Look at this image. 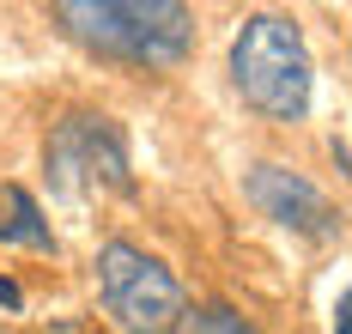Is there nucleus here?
<instances>
[{
	"mask_svg": "<svg viewBox=\"0 0 352 334\" xmlns=\"http://www.w3.org/2000/svg\"><path fill=\"white\" fill-rule=\"evenodd\" d=\"M334 334H352V286L340 292V304H334Z\"/></svg>",
	"mask_w": 352,
	"mask_h": 334,
	"instance_id": "obj_8",
	"label": "nucleus"
},
{
	"mask_svg": "<svg viewBox=\"0 0 352 334\" xmlns=\"http://www.w3.org/2000/svg\"><path fill=\"white\" fill-rule=\"evenodd\" d=\"M49 183L55 194H91V188H109V194H134V170H128V140L122 128L98 110H73L67 122H55L49 134Z\"/></svg>",
	"mask_w": 352,
	"mask_h": 334,
	"instance_id": "obj_4",
	"label": "nucleus"
},
{
	"mask_svg": "<svg viewBox=\"0 0 352 334\" xmlns=\"http://www.w3.org/2000/svg\"><path fill=\"white\" fill-rule=\"evenodd\" d=\"M243 194L255 201L261 219L285 225V231H298V237H316V243H334V237H340V213L328 207V194H322L310 177L285 170V164H255L243 177Z\"/></svg>",
	"mask_w": 352,
	"mask_h": 334,
	"instance_id": "obj_5",
	"label": "nucleus"
},
{
	"mask_svg": "<svg viewBox=\"0 0 352 334\" xmlns=\"http://www.w3.org/2000/svg\"><path fill=\"white\" fill-rule=\"evenodd\" d=\"M0 304H6V310H25V292H19V280H6V274H0Z\"/></svg>",
	"mask_w": 352,
	"mask_h": 334,
	"instance_id": "obj_9",
	"label": "nucleus"
},
{
	"mask_svg": "<svg viewBox=\"0 0 352 334\" xmlns=\"http://www.w3.org/2000/svg\"><path fill=\"white\" fill-rule=\"evenodd\" d=\"M98 292H104V310L128 334H170L188 316L176 274L146 249H134L128 237H109L98 249Z\"/></svg>",
	"mask_w": 352,
	"mask_h": 334,
	"instance_id": "obj_3",
	"label": "nucleus"
},
{
	"mask_svg": "<svg viewBox=\"0 0 352 334\" xmlns=\"http://www.w3.org/2000/svg\"><path fill=\"white\" fill-rule=\"evenodd\" d=\"M55 25L73 43L134 67H176L195 49V12L176 0H61Z\"/></svg>",
	"mask_w": 352,
	"mask_h": 334,
	"instance_id": "obj_1",
	"label": "nucleus"
},
{
	"mask_svg": "<svg viewBox=\"0 0 352 334\" xmlns=\"http://www.w3.org/2000/svg\"><path fill=\"white\" fill-rule=\"evenodd\" d=\"M231 85L243 91V104L267 122H304L310 115V49L304 31L285 19V12H249L231 37Z\"/></svg>",
	"mask_w": 352,
	"mask_h": 334,
	"instance_id": "obj_2",
	"label": "nucleus"
},
{
	"mask_svg": "<svg viewBox=\"0 0 352 334\" xmlns=\"http://www.w3.org/2000/svg\"><path fill=\"white\" fill-rule=\"evenodd\" d=\"M0 243H19V249H36V256H55V231L43 219L31 188L0 183Z\"/></svg>",
	"mask_w": 352,
	"mask_h": 334,
	"instance_id": "obj_6",
	"label": "nucleus"
},
{
	"mask_svg": "<svg viewBox=\"0 0 352 334\" xmlns=\"http://www.w3.org/2000/svg\"><path fill=\"white\" fill-rule=\"evenodd\" d=\"M334 164H340V170L352 177V146H346V140H334Z\"/></svg>",
	"mask_w": 352,
	"mask_h": 334,
	"instance_id": "obj_10",
	"label": "nucleus"
},
{
	"mask_svg": "<svg viewBox=\"0 0 352 334\" xmlns=\"http://www.w3.org/2000/svg\"><path fill=\"white\" fill-rule=\"evenodd\" d=\"M182 334H261V329H255V322H243L237 310H225V304H207V310L182 316Z\"/></svg>",
	"mask_w": 352,
	"mask_h": 334,
	"instance_id": "obj_7",
	"label": "nucleus"
}]
</instances>
